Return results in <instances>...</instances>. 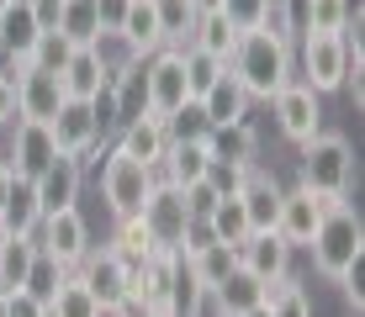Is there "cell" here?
<instances>
[{
  "mask_svg": "<svg viewBox=\"0 0 365 317\" xmlns=\"http://www.w3.org/2000/svg\"><path fill=\"white\" fill-rule=\"evenodd\" d=\"M259 307L270 317H312V301H307V286L297 275H275V281L259 286Z\"/></svg>",
  "mask_w": 365,
  "mask_h": 317,
  "instance_id": "cell-28",
  "label": "cell"
},
{
  "mask_svg": "<svg viewBox=\"0 0 365 317\" xmlns=\"http://www.w3.org/2000/svg\"><path fill=\"white\" fill-rule=\"evenodd\" d=\"M64 281H69V270L53 259V254H43V249H37V259H32V270H27V286H21V291H27V296H37V301L48 307V301L58 296V286H64Z\"/></svg>",
  "mask_w": 365,
  "mask_h": 317,
  "instance_id": "cell-35",
  "label": "cell"
},
{
  "mask_svg": "<svg viewBox=\"0 0 365 317\" xmlns=\"http://www.w3.org/2000/svg\"><path fill=\"white\" fill-rule=\"evenodd\" d=\"M222 6V0H191V11H196V16H207V11H217Z\"/></svg>",
  "mask_w": 365,
  "mask_h": 317,
  "instance_id": "cell-52",
  "label": "cell"
},
{
  "mask_svg": "<svg viewBox=\"0 0 365 317\" xmlns=\"http://www.w3.org/2000/svg\"><path fill=\"white\" fill-rule=\"evenodd\" d=\"M96 317H122V307L111 301V307H96Z\"/></svg>",
  "mask_w": 365,
  "mask_h": 317,
  "instance_id": "cell-53",
  "label": "cell"
},
{
  "mask_svg": "<svg viewBox=\"0 0 365 317\" xmlns=\"http://www.w3.org/2000/svg\"><path fill=\"white\" fill-rule=\"evenodd\" d=\"M259 286H265V281H259V275H249L244 264H238V270H233L217 291H212L207 301L217 307V317H244V312H255V307H259Z\"/></svg>",
  "mask_w": 365,
  "mask_h": 317,
  "instance_id": "cell-26",
  "label": "cell"
},
{
  "mask_svg": "<svg viewBox=\"0 0 365 317\" xmlns=\"http://www.w3.org/2000/svg\"><path fill=\"white\" fill-rule=\"evenodd\" d=\"M96 307H101V301L91 296V286H85L80 275L69 270V281L58 286L53 301H48V317H96Z\"/></svg>",
  "mask_w": 365,
  "mask_h": 317,
  "instance_id": "cell-37",
  "label": "cell"
},
{
  "mask_svg": "<svg viewBox=\"0 0 365 317\" xmlns=\"http://www.w3.org/2000/svg\"><path fill=\"white\" fill-rule=\"evenodd\" d=\"M233 254H238V264H244L249 275H259V281L292 275V244H286L281 233H249Z\"/></svg>",
  "mask_w": 365,
  "mask_h": 317,
  "instance_id": "cell-18",
  "label": "cell"
},
{
  "mask_svg": "<svg viewBox=\"0 0 365 317\" xmlns=\"http://www.w3.org/2000/svg\"><path fill=\"white\" fill-rule=\"evenodd\" d=\"M222 16L233 21L238 32H255V27H270V0H222Z\"/></svg>",
  "mask_w": 365,
  "mask_h": 317,
  "instance_id": "cell-42",
  "label": "cell"
},
{
  "mask_svg": "<svg viewBox=\"0 0 365 317\" xmlns=\"http://www.w3.org/2000/svg\"><path fill=\"white\" fill-rule=\"evenodd\" d=\"M196 106H201V117H207V127H233V122H249V106H255V100H249V90L233 74H222Z\"/></svg>",
  "mask_w": 365,
  "mask_h": 317,
  "instance_id": "cell-22",
  "label": "cell"
},
{
  "mask_svg": "<svg viewBox=\"0 0 365 317\" xmlns=\"http://www.w3.org/2000/svg\"><path fill=\"white\" fill-rule=\"evenodd\" d=\"M355 0H312L307 6V32H344Z\"/></svg>",
  "mask_w": 365,
  "mask_h": 317,
  "instance_id": "cell-40",
  "label": "cell"
},
{
  "mask_svg": "<svg viewBox=\"0 0 365 317\" xmlns=\"http://www.w3.org/2000/svg\"><path fill=\"white\" fill-rule=\"evenodd\" d=\"M0 317H6V296H0Z\"/></svg>",
  "mask_w": 365,
  "mask_h": 317,
  "instance_id": "cell-56",
  "label": "cell"
},
{
  "mask_svg": "<svg viewBox=\"0 0 365 317\" xmlns=\"http://www.w3.org/2000/svg\"><path fill=\"white\" fill-rule=\"evenodd\" d=\"M329 207H334V201H323L318 190H307V185L281 190V217H275V233H281L292 249H307V238L318 233V222H323V212H329Z\"/></svg>",
  "mask_w": 365,
  "mask_h": 317,
  "instance_id": "cell-12",
  "label": "cell"
},
{
  "mask_svg": "<svg viewBox=\"0 0 365 317\" xmlns=\"http://www.w3.org/2000/svg\"><path fill=\"white\" fill-rule=\"evenodd\" d=\"M0 43L11 48V58H16V63H27L32 48L43 43V27H37V16H32L27 0H11V6L0 11Z\"/></svg>",
  "mask_w": 365,
  "mask_h": 317,
  "instance_id": "cell-23",
  "label": "cell"
},
{
  "mask_svg": "<svg viewBox=\"0 0 365 317\" xmlns=\"http://www.w3.org/2000/svg\"><path fill=\"white\" fill-rule=\"evenodd\" d=\"M58 37H64L69 48H96V43H106V32H101V6H96V0H64Z\"/></svg>",
  "mask_w": 365,
  "mask_h": 317,
  "instance_id": "cell-27",
  "label": "cell"
},
{
  "mask_svg": "<svg viewBox=\"0 0 365 317\" xmlns=\"http://www.w3.org/2000/svg\"><path fill=\"white\" fill-rule=\"evenodd\" d=\"M37 222H43V207H37V185L16 175V180H11V190H6V201H0V227H6V233L32 238V233H37Z\"/></svg>",
  "mask_w": 365,
  "mask_h": 317,
  "instance_id": "cell-24",
  "label": "cell"
},
{
  "mask_svg": "<svg viewBox=\"0 0 365 317\" xmlns=\"http://www.w3.org/2000/svg\"><path fill=\"white\" fill-rule=\"evenodd\" d=\"M339 291H344V301H349V307H365V254H360V259L355 264H344V270H339V281H334Z\"/></svg>",
  "mask_w": 365,
  "mask_h": 317,
  "instance_id": "cell-44",
  "label": "cell"
},
{
  "mask_svg": "<svg viewBox=\"0 0 365 317\" xmlns=\"http://www.w3.org/2000/svg\"><path fill=\"white\" fill-rule=\"evenodd\" d=\"M53 159H58V143H53V132H48V122H27V117L11 122V154H6L11 175L37 180Z\"/></svg>",
  "mask_w": 365,
  "mask_h": 317,
  "instance_id": "cell-11",
  "label": "cell"
},
{
  "mask_svg": "<svg viewBox=\"0 0 365 317\" xmlns=\"http://www.w3.org/2000/svg\"><path fill=\"white\" fill-rule=\"evenodd\" d=\"M281 180H275L270 170H249V185L238 190V201H244V217H249V233H275V217H281Z\"/></svg>",
  "mask_w": 365,
  "mask_h": 317,
  "instance_id": "cell-17",
  "label": "cell"
},
{
  "mask_svg": "<svg viewBox=\"0 0 365 317\" xmlns=\"http://www.w3.org/2000/svg\"><path fill=\"white\" fill-rule=\"evenodd\" d=\"M0 74H6V80H16V74H21V63L11 58V48H6V43H0Z\"/></svg>",
  "mask_w": 365,
  "mask_h": 317,
  "instance_id": "cell-50",
  "label": "cell"
},
{
  "mask_svg": "<svg viewBox=\"0 0 365 317\" xmlns=\"http://www.w3.org/2000/svg\"><path fill=\"white\" fill-rule=\"evenodd\" d=\"M207 132L201 137H170V148H165V159H159V180H170V185H196L201 175H207Z\"/></svg>",
  "mask_w": 365,
  "mask_h": 317,
  "instance_id": "cell-20",
  "label": "cell"
},
{
  "mask_svg": "<svg viewBox=\"0 0 365 317\" xmlns=\"http://www.w3.org/2000/svg\"><path fill=\"white\" fill-rule=\"evenodd\" d=\"M32 6V16H37V27L43 32H58V16H64V0H27Z\"/></svg>",
  "mask_w": 365,
  "mask_h": 317,
  "instance_id": "cell-46",
  "label": "cell"
},
{
  "mask_svg": "<svg viewBox=\"0 0 365 317\" xmlns=\"http://www.w3.org/2000/svg\"><path fill=\"white\" fill-rule=\"evenodd\" d=\"M207 154L222 159V164H259V137L249 122H233V127H207Z\"/></svg>",
  "mask_w": 365,
  "mask_h": 317,
  "instance_id": "cell-25",
  "label": "cell"
},
{
  "mask_svg": "<svg viewBox=\"0 0 365 317\" xmlns=\"http://www.w3.org/2000/svg\"><path fill=\"white\" fill-rule=\"evenodd\" d=\"M27 63H37V69H48V74H58V69L69 63V43H64L58 32H43V43L32 48V58H27Z\"/></svg>",
  "mask_w": 365,
  "mask_h": 317,
  "instance_id": "cell-43",
  "label": "cell"
},
{
  "mask_svg": "<svg viewBox=\"0 0 365 317\" xmlns=\"http://www.w3.org/2000/svg\"><path fill=\"white\" fill-rule=\"evenodd\" d=\"M154 6H159V32H165V48H185V43H191V27H196L191 0H154Z\"/></svg>",
  "mask_w": 365,
  "mask_h": 317,
  "instance_id": "cell-36",
  "label": "cell"
},
{
  "mask_svg": "<svg viewBox=\"0 0 365 317\" xmlns=\"http://www.w3.org/2000/svg\"><path fill=\"white\" fill-rule=\"evenodd\" d=\"M244 317H270V312H265V307H255V312H244Z\"/></svg>",
  "mask_w": 365,
  "mask_h": 317,
  "instance_id": "cell-54",
  "label": "cell"
},
{
  "mask_svg": "<svg viewBox=\"0 0 365 317\" xmlns=\"http://www.w3.org/2000/svg\"><path fill=\"white\" fill-rule=\"evenodd\" d=\"M228 74L249 90V100H270L281 85L297 80V48L286 43L281 32L255 27V32H238V48L228 58Z\"/></svg>",
  "mask_w": 365,
  "mask_h": 317,
  "instance_id": "cell-1",
  "label": "cell"
},
{
  "mask_svg": "<svg viewBox=\"0 0 365 317\" xmlns=\"http://www.w3.org/2000/svg\"><path fill=\"white\" fill-rule=\"evenodd\" d=\"M6 317H48V307L37 296H27V291H11L6 296Z\"/></svg>",
  "mask_w": 365,
  "mask_h": 317,
  "instance_id": "cell-45",
  "label": "cell"
},
{
  "mask_svg": "<svg viewBox=\"0 0 365 317\" xmlns=\"http://www.w3.org/2000/svg\"><path fill=\"white\" fill-rule=\"evenodd\" d=\"M249 170H255V164H222V159H212V164H207V175H201V180H207V185L217 190L222 201H228V196H238V190L249 185Z\"/></svg>",
  "mask_w": 365,
  "mask_h": 317,
  "instance_id": "cell-41",
  "label": "cell"
},
{
  "mask_svg": "<svg viewBox=\"0 0 365 317\" xmlns=\"http://www.w3.org/2000/svg\"><path fill=\"white\" fill-rule=\"evenodd\" d=\"M32 259H37V238L11 233L6 244H0V296H11V291H21V286H27Z\"/></svg>",
  "mask_w": 365,
  "mask_h": 317,
  "instance_id": "cell-30",
  "label": "cell"
},
{
  "mask_svg": "<svg viewBox=\"0 0 365 317\" xmlns=\"http://www.w3.org/2000/svg\"><path fill=\"white\" fill-rule=\"evenodd\" d=\"M307 249H312V264H318L323 281H339V270L355 264L365 254V222H360V212L349 207V201H334V207L323 212L318 233L307 238Z\"/></svg>",
  "mask_w": 365,
  "mask_h": 317,
  "instance_id": "cell-3",
  "label": "cell"
},
{
  "mask_svg": "<svg viewBox=\"0 0 365 317\" xmlns=\"http://www.w3.org/2000/svg\"><path fill=\"white\" fill-rule=\"evenodd\" d=\"M32 185H37V207H43V217H48V212H69V207H80L85 164H80V159H69V154H58V159L32 180Z\"/></svg>",
  "mask_w": 365,
  "mask_h": 317,
  "instance_id": "cell-15",
  "label": "cell"
},
{
  "mask_svg": "<svg viewBox=\"0 0 365 317\" xmlns=\"http://www.w3.org/2000/svg\"><path fill=\"white\" fill-rule=\"evenodd\" d=\"M191 106V90H185V58L180 48H159V53L143 58V111L159 122H175V111Z\"/></svg>",
  "mask_w": 365,
  "mask_h": 317,
  "instance_id": "cell-6",
  "label": "cell"
},
{
  "mask_svg": "<svg viewBox=\"0 0 365 317\" xmlns=\"http://www.w3.org/2000/svg\"><path fill=\"white\" fill-rule=\"evenodd\" d=\"M117 307H122V317H154V307H148L143 296H122Z\"/></svg>",
  "mask_w": 365,
  "mask_h": 317,
  "instance_id": "cell-49",
  "label": "cell"
},
{
  "mask_svg": "<svg viewBox=\"0 0 365 317\" xmlns=\"http://www.w3.org/2000/svg\"><path fill=\"white\" fill-rule=\"evenodd\" d=\"M270 111H275V127H281V137H286V143H297V148L307 143V137L323 132V95L307 90L302 80L281 85V90L270 95Z\"/></svg>",
  "mask_w": 365,
  "mask_h": 317,
  "instance_id": "cell-8",
  "label": "cell"
},
{
  "mask_svg": "<svg viewBox=\"0 0 365 317\" xmlns=\"http://www.w3.org/2000/svg\"><path fill=\"white\" fill-rule=\"evenodd\" d=\"M180 58H185V90H191V100H201L222 74H228V63L212 58V53H201V48H180Z\"/></svg>",
  "mask_w": 365,
  "mask_h": 317,
  "instance_id": "cell-34",
  "label": "cell"
},
{
  "mask_svg": "<svg viewBox=\"0 0 365 317\" xmlns=\"http://www.w3.org/2000/svg\"><path fill=\"white\" fill-rule=\"evenodd\" d=\"M207 233H212V244H228L238 249L249 238V217H244V201L228 196V201H217V212L207 217Z\"/></svg>",
  "mask_w": 365,
  "mask_h": 317,
  "instance_id": "cell-32",
  "label": "cell"
},
{
  "mask_svg": "<svg viewBox=\"0 0 365 317\" xmlns=\"http://www.w3.org/2000/svg\"><path fill=\"white\" fill-rule=\"evenodd\" d=\"M122 48H128L133 58H148V53H159L165 48V32H159V6L154 0H128V16H122Z\"/></svg>",
  "mask_w": 365,
  "mask_h": 317,
  "instance_id": "cell-21",
  "label": "cell"
},
{
  "mask_svg": "<svg viewBox=\"0 0 365 317\" xmlns=\"http://www.w3.org/2000/svg\"><path fill=\"white\" fill-rule=\"evenodd\" d=\"M111 249L128 259V270L133 264H143L148 254H154L159 244H154V233L143 227V217H117V233H111Z\"/></svg>",
  "mask_w": 365,
  "mask_h": 317,
  "instance_id": "cell-33",
  "label": "cell"
},
{
  "mask_svg": "<svg viewBox=\"0 0 365 317\" xmlns=\"http://www.w3.org/2000/svg\"><path fill=\"white\" fill-rule=\"evenodd\" d=\"M111 143H117L128 159H138L143 170L159 175V159H165V148H170V122H159V117H148V111H143V117H133Z\"/></svg>",
  "mask_w": 365,
  "mask_h": 317,
  "instance_id": "cell-16",
  "label": "cell"
},
{
  "mask_svg": "<svg viewBox=\"0 0 365 317\" xmlns=\"http://www.w3.org/2000/svg\"><path fill=\"white\" fill-rule=\"evenodd\" d=\"M48 132H53V143H58V154H69V159H80V164H91L106 154V137L96 132V117H91V106L85 100H64L58 106V117L48 122Z\"/></svg>",
  "mask_w": 365,
  "mask_h": 317,
  "instance_id": "cell-10",
  "label": "cell"
},
{
  "mask_svg": "<svg viewBox=\"0 0 365 317\" xmlns=\"http://www.w3.org/2000/svg\"><path fill=\"white\" fill-rule=\"evenodd\" d=\"M138 217H143V227L154 233L159 249L180 254L185 227H191V212H185V190L180 185H170V180H159V175H154V190H148V201L138 207Z\"/></svg>",
  "mask_w": 365,
  "mask_h": 317,
  "instance_id": "cell-7",
  "label": "cell"
},
{
  "mask_svg": "<svg viewBox=\"0 0 365 317\" xmlns=\"http://www.w3.org/2000/svg\"><path fill=\"white\" fill-rule=\"evenodd\" d=\"M207 312V291L191 275V264L180 259V275H175V296H170V317H201Z\"/></svg>",
  "mask_w": 365,
  "mask_h": 317,
  "instance_id": "cell-38",
  "label": "cell"
},
{
  "mask_svg": "<svg viewBox=\"0 0 365 317\" xmlns=\"http://www.w3.org/2000/svg\"><path fill=\"white\" fill-rule=\"evenodd\" d=\"M11 122H16V80L0 74V127H11Z\"/></svg>",
  "mask_w": 365,
  "mask_h": 317,
  "instance_id": "cell-48",
  "label": "cell"
},
{
  "mask_svg": "<svg viewBox=\"0 0 365 317\" xmlns=\"http://www.w3.org/2000/svg\"><path fill=\"white\" fill-rule=\"evenodd\" d=\"M74 275H80V281L91 286V296L101 301V307H111V301H122V296H128V281H133L128 259H122V254L111 249V244L91 249V254H85V259H80V270H74Z\"/></svg>",
  "mask_w": 365,
  "mask_h": 317,
  "instance_id": "cell-14",
  "label": "cell"
},
{
  "mask_svg": "<svg viewBox=\"0 0 365 317\" xmlns=\"http://www.w3.org/2000/svg\"><path fill=\"white\" fill-rule=\"evenodd\" d=\"M11 180H16V175H11V164L0 159V201H6V190H11Z\"/></svg>",
  "mask_w": 365,
  "mask_h": 317,
  "instance_id": "cell-51",
  "label": "cell"
},
{
  "mask_svg": "<svg viewBox=\"0 0 365 317\" xmlns=\"http://www.w3.org/2000/svg\"><path fill=\"white\" fill-rule=\"evenodd\" d=\"M96 6H101V32H106V37H117L122 16H128V0H96Z\"/></svg>",
  "mask_w": 365,
  "mask_h": 317,
  "instance_id": "cell-47",
  "label": "cell"
},
{
  "mask_svg": "<svg viewBox=\"0 0 365 317\" xmlns=\"http://www.w3.org/2000/svg\"><path fill=\"white\" fill-rule=\"evenodd\" d=\"M154 317H170V312H154Z\"/></svg>",
  "mask_w": 365,
  "mask_h": 317,
  "instance_id": "cell-58",
  "label": "cell"
},
{
  "mask_svg": "<svg viewBox=\"0 0 365 317\" xmlns=\"http://www.w3.org/2000/svg\"><path fill=\"white\" fill-rule=\"evenodd\" d=\"M307 6L312 0H270V32L297 48V37H307Z\"/></svg>",
  "mask_w": 365,
  "mask_h": 317,
  "instance_id": "cell-39",
  "label": "cell"
},
{
  "mask_svg": "<svg viewBox=\"0 0 365 317\" xmlns=\"http://www.w3.org/2000/svg\"><path fill=\"white\" fill-rule=\"evenodd\" d=\"M6 238H11V233H6V227H0V244H6Z\"/></svg>",
  "mask_w": 365,
  "mask_h": 317,
  "instance_id": "cell-55",
  "label": "cell"
},
{
  "mask_svg": "<svg viewBox=\"0 0 365 317\" xmlns=\"http://www.w3.org/2000/svg\"><path fill=\"white\" fill-rule=\"evenodd\" d=\"M185 264H191V275L201 281V291H217L222 281H228V275L238 270V254L228 249V244H207V249H196V254H185Z\"/></svg>",
  "mask_w": 365,
  "mask_h": 317,
  "instance_id": "cell-31",
  "label": "cell"
},
{
  "mask_svg": "<svg viewBox=\"0 0 365 317\" xmlns=\"http://www.w3.org/2000/svg\"><path fill=\"white\" fill-rule=\"evenodd\" d=\"M6 6H11V0H0V11H6Z\"/></svg>",
  "mask_w": 365,
  "mask_h": 317,
  "instance_id": "cell-57",
  "label": "cell"
},
{
  "mask_svg": "<svg viewBox=\"0 0 365 317\" xmlns=\"http://www.w3.org/2000/svg\"><path fill=\"white\" fill-rule=\"evenodd\" d=\"M185 48H201V53H212V58H222L228 63L233 58V48H238V27L222 11H207V16H196V27H191V43Z\"/></svg>",
  "mask_w": 365,
  "mask_h": 317,
  "instance_id": "cell-29",
  "label": "cell"
},
{
  "mask_svg": "<svg viewBox=\"0 0 365 317\" xmlns=\"http://www.w3.org/2000/svg\"><path fill=\"white\" fill-rule=\"evenodd\" d=\"M37 249L43 254H53L64 270H80V259L91 254L96 244H91V222L80 217V207H69V212H48L43 222H37Z\"/></svg>",
  "mask_w": 365,
  "mask_h": 317,
  "instance_id": "cell-9",
  "label": "cell"
},
{
  "mask_svg": "<svg viewBox=\"0 0 365 317\" xmlns=\"http://www.w3.org/2000/svg\"><path fill=\"white\" fill-rule=\"evenodd\" d=\"M111 58H106V43L96 48H69V63L58 69V80H64V95L69 100H91L101 90V80H106Z\"/></svg>",
  "mask_w": 365,
  "mask_h": 317,
  "instance_id": "cell-19",
  "label": "cell"
},
{
  "mask_svg": "<svg viewBox=\"0 0 365 317\" xmlns=\"http://www.w3.org/2000/svg\"><path fill=\"white\" fill-rule=\"evenodd\" d=\"M344 74H349L344 32H307V37H297V80L307 85V90L329 95V90L344 85Z\"/></svg>",
  "mask_w": 365,
  "mask_h": 317,
  "instance_id": "cell-4",
  "label": "cell"
},
{
  "mask_svg": "<svg viewBox=\"0 0 365 317\" xmlns=\"http://www.w3.org/2000/svg\"><path fill=\"white\" fill-rule=\"evenodd\" d=\"M297 170H302L297 185L318 190L323 201H349V190H355V148H349L344 132H318L297 148Z\"/></svg>",
  "mask_w": 365,
  "mask_h": 317,
  "instance_id": "cell-2",
  "label": "cell"
},
{
  "mask_svg": "<svg viewBox=\"0 0 365 317\" xmlns=\"http://www.w3.org/2000/svg\"><path fill=\"white\" fill-rule=\"evenodd\" d=\"M64 100H69V95H64V80H58V74L37 69V63H21V74H16V117H27V122H53Z\"/></svg>",
  "mask_w": 365,
  "mask_h": 317,
  "instance_id": "cell-13",
  "label": "cell"
},
{
  "mask_svg": "<svg viewBox=\"0 0 365 317\" xmlns=\"http://www.w3.org/2000/svg\"><path fill=\"white\" fill-rule=\"evenodd\" d=\"M148 190H154V170H143L138 159H128L117 143L101 154V201H106L111 217H138Z\"/></svg>",
  "mask_w": 365,
  "mask_h": 317,
  "instance_id": "cell-5",
  "label": "cell"
}]
</instances>
